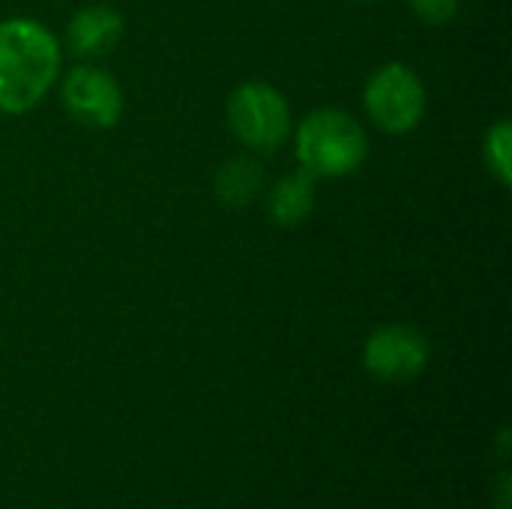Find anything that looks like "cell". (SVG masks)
Segmentation results:
<instances>
[{
  "label": "cell",
  "instance_id": "obj_4",
  "mask_svg": "<svg viewBox=\"0 0 512 509\" xmlns=\"http://www.w3.org/2000/svg\"><path fill=\"white\" fill-rule=\"evenodd\" d=\"M363 105L381 132L405 135L417 129L426 114L423 78L408 63H384L372 72L363 93Z\"/></svg>",
  "mask_w": 512,
  "mask_h": 509
},
{
  "label": "cell",
  "instance_id": "obj_8",
  "mask_svg": "<svg viewBox=\"0 0 512 509\" xmlns=\"http://www.w3.org/2000/svg\"><path fill=\"white\" fill-rule=\"evenodd\" d=\"M315 180L309 171H291L288 177H282L273 192H270V216L276 225L282 228H294L303 225L315 207Z\"/></svg>",
  "mask_w": 512,
  "mask_h": 509
},
{
  "label": "cell",
  "instance_id": "obj_9",
  "mask_svg": "<svg viewBox=\"0 0 512 509\" xmlns=\"http://www.w3.org/2000/svg\"><path fill=\"white\" fill-rule=\"evenodd\" d=\"M261 180H264V171H261V165L255 159L234 156L216 174V195H219L222 204L243 207V204H249V201L258 198Z\"/></svg>",
  "mask_w": 512,
  "mask_h": 509
},
{
  "label": "cell",
  "instance_id": "obj_1",
  "mask_svg": "<svg viewBox=\"0 0 512 509\" xmlns=\"http://www.w3.org/2000/svg\"><path fill=\"white\" fill-rule=\"evenodd\" d=\"M60 75L57 36L33 18L0 21V111L27 114Z\"/></svg>",
  "mask_w": 512,
  "mask_h": 509
},
{
  "label": "cell",
  "instance_id": "obj_2",
  "mask_svg": "<svg viewBox=\"0 0 512 509\" xmlns=\"http://www.w3.org/2000/svg\"><path fill=\"white\" fill-rule=\"evenodd\" d=\"M297 159L312 177L354 174L369 156L366 129L339 108H318L297 126Z\"/></svg>",
  "mask_w": 512,
  "mask_h": 509
},
{
  "label": "cell",
  "instance_id": "obj_11",
  "mask_svg": "<svg viewBox=\"0 0 512 509\" xmlns=\"http://www.w3.org/2000/svg\"><path fill=\"white\" fill-rule=\"evenodd\" d=\"M408 3L417 18H423L426 24H435V27L450 24L459 12V0H408Z\"/></svg>",
  "mask_w": 512,
  "mask_h": 509
},
{
  "label": "cell",
  "instance_id": "obj_12",
  "mask_svg": "<svg viewBox=\"0 0 512 509\" xmlns=\"http://www.w3.org/2000/svg\"><path fill=\"white\" fill-rule=\"evenodd\" d=\"M363 3H372V0H363Z\"/></svg>",
  "mask_w": 512,
  "mask_h": 509
},
{
  "label": "cell",
  "instance_id": "obj_3",
  "mask_svg": "<svg viewBox=\"0 0 512 509\" xmlns=\"http://www.w3.org/2000/svg\"><path fill=\"white\" fill-rule=\"evenodd\" d=\"M228 126L249 150L276 153L291 135V108L273 84L246 81L228 99Z\"/></svg>",
  "mask_w": 512,
  "mask_h": 509
},
{
  "label": "cell",
  "instance_id": "obj_5",
  "mask_svg": "<svg viewBox=\"0 0 512 509\" xmlns=\"http://www.w3.org/2000/svg\"><path fill=\"white\" fill-rule=\"evenodd\" d=\"M429 363V339L408 324H384L363 345V366L387 384L417 378Z\"/></svg>",
  "mask_w": 512,
  "mask_h": 509
},
{
  "label": "cell",
  "instance_id": "obj_7",
  "mask_svg": "<svg viewBox=\"0 0 512 509\" xmlns=\"http://www.w3.org/2000/svg\"><path fill=\"white\" fill-rule=\"evenodd\" d=\"M123 36V18L105 3L78 9L66 24V48L75 57H102Z\"/></svg>",
  "mask_w": 512,
  "mask_h": 509
},
{
  "label": "cell",
  "instance_id": "obj_6",
  "mask_svg": "<svg viewBox=\"0 0 512 509\" xmlns=\"http://www.w3.org/2000/svg\"><path fill=\"white\" fill-rule=\"evenodd\" d=\"M66 111L93 129H111L123 114V90L111 72L99 66H75L60 87Z\"/></svg>",
  "mask_w": 512,
  "mask_h": 509
},
{
  "label": "cell",
  "instance_id": "obj_10",
  "mask_svg": "<svg viewBox=\"0 0 512 509\" xmlns=\"http://www.w3.org/2000/svg\"><path fill=\"white\" fill-rule=\"evenodd\" d=\"M483 153H486V165L489 171L498 177L501 186L512 183V129L510 120H498L483 141Z\"/></svg>",
  "mask_w": 512,
  "mask_h": 509
}]
</instances>
